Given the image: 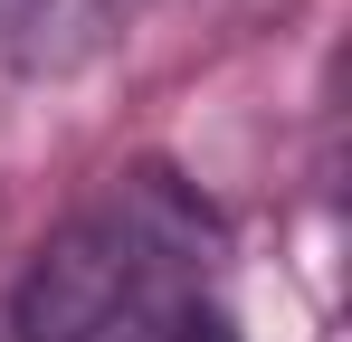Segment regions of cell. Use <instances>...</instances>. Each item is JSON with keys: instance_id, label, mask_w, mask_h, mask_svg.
Listing matches in <instances>:
<instances>
[{"instance_id": "cell-1", "label": "cell", "mask_w": 352, "mask_h": 342, "mask_svg": "<svg viewBox=\"0 0 352 342\" xmlns=\"http://www.w3.org/2000/svg\"><path fill=\"white\" fill-rule=\"evenodd\" d=\"M219 228L172 171H124L19 276L29 342H229L210 295Z\"/></svg>"}, {"instance_id": "cell-2", "label": "cell", "mask_w": 352, "mask_h": 342, "mask_svg": "<svg viewBox=\"0 0 352 342\" xmlns=\"http://www.w3.org/2000/svg\"><path fill=\"white\" fill-rule=\"evenodd\" d=\"M38 10H48V0H0V67H10L19 48H29V29H38Z\"/></svg>"}]
</instances>
